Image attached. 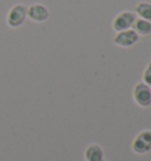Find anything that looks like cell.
<instances>
[{"mask_svg":"<svg viewBox=\"0 0 151 161\" xmlns=\"http://www.w3.org/2000/svg\"><path fill=\"white\" fill-rule=\"evenodd\" d=\"M137 19V15L135 12L131 11H122L113 18L112 20V30L115 32H121L129 29H132L135 20Z\"/></svg>","mask_w":151,"mask_h":161,"instance_id":"2","label":"cell"},{"mask_svg":"<svg viewBox=\"0 0 151 161\" xmlns=\"http://www.w3.org/2000/svg\"><path fill=\"white\" fill-rule=\"evenodd\" d=\"M50 17V11L43 4H32L27 6V18L34 23H45Z\"/></svg>","mask_w":151,"mask_h":161,"instance_id":"6","label":"cell"},{"mask_svg":"<svg viewBox=\"0 0 151 161\" xmlns=\"http://www.w3.org/2000/svg\"><path fill=\"white\" fill-rule=\"evenodd\" d=\"M26 18H27V5L15 4L7 12L6 24L11 29H18L25 23Z\"/></svg>","mask_w":151,"mask_h":161,"instance_id":"1","label":"cell"},{"mask_svg":"<svg viewBox=\"0 0 151 161\" xmlns=\"http://www.w3.org/2000/svg\"><path fill=\"white\" fill-rule=\"evenodd\" d=\"M85 161H104V152L97 143H91L84 151Z\"/></svg>","mask_w":151,"mask_h":161,"instance_id":"7","label":"cell"},{"mask_svg":"<svg viewBox=\"0 0 151 161\" xmlns=\"http://www.w3.org/2000/svg\"><path fill=\"white\" fill-rule=\"evenodd\" d=\"M138 39H139V36L132 29H129V30L117 32L116 36L113 37V44L119 47H131L136 44Z\"/></svg>","mask_w":151,"mask_h":161,"instance_id":"5","label":"cell"},{"mask_svg":"<svg viewBox=\"0 0 151 161\" xmlns=\"http://www.w3.org/2000/svg\"><path fill=\"white\" fill-rule=\"evenodd\" d=\"M132 30L135 31L138 36H143V37L151 35V21L137 18L133 23Z\"/></svg>","mask_w":151,"mask_h":161,"instance_id":"8","label":"cell"},{"mask_svg":"<svg viewBox=\"0 0 151 161\" xmlns=\"http://www.w3.org/2000/svg\"><path fill=\"white\" fill-rule=\"evenodd\" d=\"M132 152L136 154H146L151 151V130L144 129L139 131L131 145Z\"/></svg>","mask_w":151,"mask_h":161,"instance_id":"3","label":"cell"},{"mask_svg":"<svg viewBox=\"0 0 151 161\" xmlns=\"http://www.w3.org/2000/svg\"><path fill=\"white\" fill-rule=\"evenodd\" d=\"M132 97L137 106L142 108H148L151 106V86H146L145 83L139 82L133 86Z\"/></svg>","mask_w":151,"mask_h":161,"instance_id":"4","label":"cell"},{"mask_svg":"<svg viewBox=\"0 0 151 161\" xmlns=\"http://www.w3.org/2000/svg\"><path fill=\"white\" fill-rule=\"evenodd\" d=\"M142 82L145 83L146 86H151V62L145 66V69H144V71H143Z\"/></svg>","mask_w":151,"mask_h":161,"instance_id":"10","label":"cell"},{"mask_svg":"<svg viewBox=\"0 0 151 161\" xmlns=\"http://www.w3.org/2000/svg\"><path fill=\"white\" fill-rule=\"evenodd\" d=\"M135 14L137 18L151 21V4L148 1H139L135 6Z\"/></svg>","mask_w":151,"mask_h":161,"instance_id":"9","label":"cell"}]
</instances>
